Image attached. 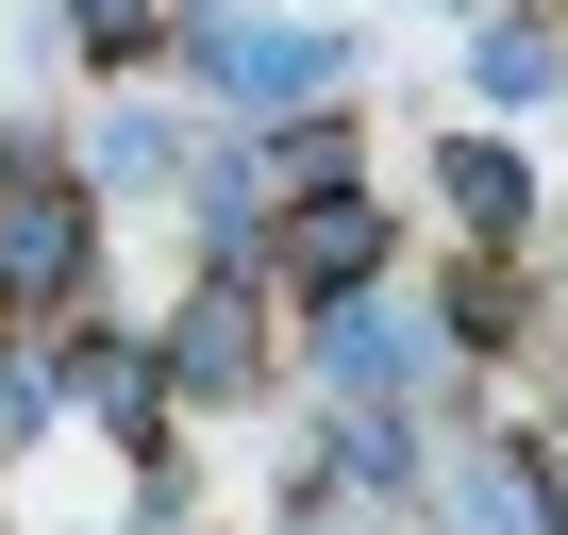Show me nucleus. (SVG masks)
I'll return each instance as SVG.
<instances>
[{
    "mask_svg": "<svg viewBox=\"0 0 568 535\" xmlns=\"http://www.w3.org/2000/svg\"><path fill=\"white\" fill-rule=\"evenodd\" d=\"M101 268V234H84V201L51 184V168H0V302H68Z\"/></svg>",
    "mask_w": 568,
    "mask_h": 535,
    "instance_id": "nucleus-1",
    "label": "nucleus"
},
{
    "mask_svg": "<svg viewBox=\"0 0 568 535\" xmlns=\"http://www.w3.org/2000/svg\"><path fill=\"white\" fill-rule=\"evenodd\" d=\"M368 268H385L368 201H302V218H284V285H318V302H368Z\"/></svg>",
    "mask_w": 568,
    "mask_h": 535,
    "instance_id": "nucleus-2",
    "label": "nucleus"
},
{
    "mask_svg": "<svg viewBox=\"0 0 568 535\" xmlns=\"http://www.w3.org/2000/svg\"><path fill=\"white\" fill-rule=\"evenodd\" d=\"M184 51H201L217 84H251V101H302V84H335V34H217V18H201Z\"/></svg>",
    "mask_w": 568,
    "mask_h": 535,
    "instance_id": "nucleus-3",
    "label": "nucleus"
},
{
    "mask_svg": "<svg viewBox=\"0 0 568 535\" xmlns=\"http://www.w3.org/2000/svg\"><path fill=\"white\" fill-rule=\"evenodd\" d=\"M234 369H251V319H234V302H184V335H168V402H217Z\"/></svg>",
    "mask_w": 568,
    "mask_h": 535,
    "instance_id": "nucleus-4",
    "label": "nucleus"
},
{
    "mask_svg": "<svg viewBox=\"0 0 568 535\" xmlns=\"http://www.w3.org/2000/svg\"><path fill=\"white\" fill-rule=\"evenodd\" d=\"M452 201H468L485 234H518V151H485V134H468V151H452Z\"/></svg>",
    "mask_w": 568,
    "mask_h": 535,
    "instance_id": "nucleus-5",
    "label": "nucleus"
},
{
    "mask_svg": "<svg viewBox=\"0 0 568 535\" xmlns=\"http://www.w3.org/2000/svg\"><path fill=\"white\" fill-rule=\"evenodd\" d=\"M68 18H84V34H134V0H68Z\"/></svg>",
    "mask_w": 568,
    "mask_h": 535,
    "instance_id": "nucleus-6",
    "label": "nucleus"
}]
</instances>
